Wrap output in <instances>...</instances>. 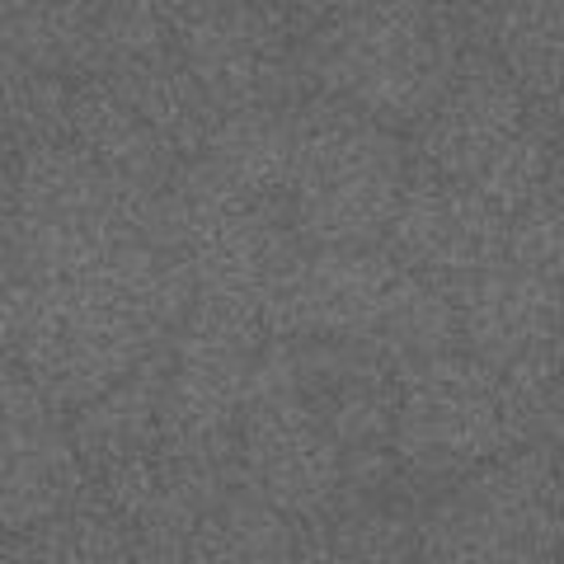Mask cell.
Listing matches in <instances>:
<instances>
[{
  "mask_svg": "<svg viewBox=\"0 0 564 564\" xmlns=\"http://www.w3.org/2000/svg\"><path fill=\"white\" fill-rule=\"evenodd\" d=\"M188 302V269L165 245H141L85 278H10L0 288V352L70 414L165 348Z\"/></svg>",
  "mask_w": 564,
  "mask_h": 564,
  "instance_id": "cell-1",
  "label": "cell"
},
{
  "mask_svg": "<svg viewBox=\"0 0 564 564\" xmlns=\"http://www.w3.org/2000/svg\"><path fill=\"white\" fill-rule=\"evenodd\" d=\"M462 52L443 0H339L296 39V70L306 95L344 104L386 132H414Z\"/></svg>",
  "mask_w": 564,
  "mask_h": 564,
  "instance_id": "cell-2",
  "label": "cell"
},
{
  "mask_svg": "<svg viewBox=\"0 0 564 564\" xmlns=\"http://www.w3.org/2000/svg\"><path fill=\"white\" fill-rule=\"evenodd\" d=\"M141 245H170V198H141L70 141L20 155L0 250L14 278L104 273Z\"/></svg>",
  "mask_w": 564,
  "mask_h": 564,
  "instance_id": "cell-3",
  "label": "cell"
},
{
  "mask_svg": "<svg viewBox=\"0 0 564 564\" xmlns=\"http://www.w3.org/2000/svg\"><path fill=\"white\" fill-rule=\"evenodd\" d=\"M269 339L367 344L395 367L456 348L443 288L404 273L381 250H296L259 311Z\"/></svg>",
  "mask_w": 564,
  "mask_h": 564,
  "instance_id": "cell-4",
  "label": "cell"
},
{
  "mask_svg": "<svg viewBox=\"0 0 564 564\" xmlns=\"http://www.w3.org/2000/svg\"><path fill=\"white\" fill-rule=\"evenodd\" d=\"M410 170L470 188L513 217L555 180V113H541L508 70L466 47L443 95L404 141Z\"/></svg>",
  "mask_w": 564,
  "mask_h": 564,
  "instance_id": "cell-5",
  "label": "cell"
},
{
  "mask_svg": "<svg viewBox=\"0 0 564 564\" xmlns=\"http://www.w3.org/2000/svg\"><path fill=\"white\" fill-rule=\"evenodd\" d=\"M532 443L555 447V423L466 348L400 367L391 423L395 480L443 489Z\"/></svg>",
  "mask_w": 564,
  "mask_h": 564,
  "instance_id": "cell-6",
  "label": "cell"
},
{
  "mask_svg": "<svg viewBox=\"0 0 564 564\" xmlns=\"http://www.w3.org/2000/svg\"><path fill=\"white\" fill-rule=\"evenodd\" d=\"M404 180L410 151L400 132L321 95L292 104L282 207L306 250H377Z\"/></svg>",
  "mask_w": 564,
  "mask_h": 564,
  "instance_id": "cell-7",
  "label": "cell"
},
{
  "mask_svg": "<svg viewBox=\"0 0 564 564\" xmlns=\"http://www.w3.org/2000/svg\"><path fill=\"white\" fill-rule=\"evenodd\" d=\"M419 564H555V447L532 443L433 489L414 522Z\"/></svg>",
  "mask_w": 564,
  "mask_h": 564,
  "instance_id": "cell-8",
  "label": "cell"
},
{
  "mask_svg": "<svg viewBox=\"0 0 564 564\" xmlns=\"http://www.w3.org/2000/svg\"><path fill=\"white\" fill-rule=\"evenodd\" d=\"M236 480L296 527L344 503V452L296 381L288 339H269L236 419Z\"/></svg>",
  "mask_w": 564,
  "mask_h": 564,
  "instance_id": "cell-9",
  "label": "cell"
},
{
  "mask_svg": "<svg viewBox=\"0 0 564 564\" xmlns=\"http://www.w3.org/2000/svg\"><path fill=\"white\" fill-rule=\"evenodd\" d=\"M170 245L188 269L193 302L231 306L254 321L302 250L282 203L221 193L188 170L170 188Z\"/></svg>",
  "mask_w": 564,
  "mask_h": 564,
  "instance_id": "cell-10",
  "label": "cell"
},
{
  "mask_svg": "<svg viewBox=\"0 0 564 564\" xmlns=\"http://www.w3.org/2000/svg\"><path fill=\"white\" fill-rule=\"evenodd\" d=\"M269 334L254 315L188 302L165 344V429L161 447L203 466L236 470V419Z\"/></svg>",
  "mask_w": 564,
  "mask_h": 564,
  "instance_id": "cell-11",
  "label": "cell"
},
{
  "mask_svg": "<svg viewBox=\"0 0 564 564\" xmlns=\"http://www.w3.org/2000/svg\"><path fill=\"white\" fill-rule=\"evenodd\" d=\"M456 348L494 367L536 414L560 423V278L499 259L447 292Z\"/></svg>",
  "mask_w": 564,
  "mask_h": 564,
  "instance_id": "cell-12",
  "label": "cell"
},
{
  "mask_svg": "<svg viewBox=\"0 0 564 564\" xmlns=\"http://www.w3.org/2000/svg\"><path fill=\"white\" fill-rule=\"evenodd\" d=\"M193 85L217 113L288 109L302 99L292 29L250 0H155Z\"/></svg>",
  "mask_w": 564,
  "mask_h": 564,
  "instance_id": "cell-13",
  "label": "cell"
},
{
  "mask_svg": "<svg viewBox=\"0 0 564 564\" xmlns=\"http://www.w3.org/2000/svg\"><path fill=\"white\" fill-rule=\"evenodd\" d=\"M90 80L109 85L141 122H151L180 161L198 155L203 137L217 122V109L174 52L170 24L155 0H95Z\"/></svg>",
  "mask_w": 564,
  "mask_h": 564,
  "instance_id": "cell-14",
  "label": "cell"
},
{
  "mask_svg": "<svg viewBox=\"0 0 564 564\" xmlns=\"http://www.w3.org/2000/svg\"><path fill=\"white\" fill-rule=\"evenodd\" d=\"M85 489L66 414L0 352V536H24Z\"/></svg>",
  "mask_w": 564,
  "mask_h": 564,
  "instance_id": "cell-15",
  "label": "cell"
},
{
  "mask_svg": "<svg viewBox=\"0 0 564 564\" xmlns=\"http://www.w3.org/2000/svg\"><path fill=\"white\" fill-rule=\"evenodd\" d=\"M503 245H508V217L499 207L475 198L470 188L410 170L377 250L395 259L404 273L452 292L470 273L499 263Z\"/></svg>",
  "mask_w": 564,
  "mask_h": 564,
  "instance_id": "cell-16",
  "label": "cell"
},
{
  "mask_svg": "<svg viewBox=\"0 0 564 564\" xmlns=\"http://www.w3.org/2000/svg\"><path fill=\"white\" fill-rule=\"evenodd\" d=\"M236 485V470L203 466L188 456L155 447L132 462H118L85 480V489L109 508L113 518L132 527V536L161 564H180L193 527Z\"/></svg>",
  "mask_w": 564,
  "mask_h": 564,
  "instance_id": "cell-17",
  "label": "cell"
},
{
  "mask_svg": "<svg viewBox=\"0 0 564 564\" xmlns=\"http://www.w3.org/2000/svg\"><path fill=\"white\" fill-rule=\"evenodd\" d=\"M66 141L90 155L109 180L141 193V198H170V188L180 184L184 161L165 147L161 132L151 122H141L109 85L90 76L76 80V90H70Z\"/></svg>",
  "mask_w": 564,
  "mask_h": 564,
  "instance_id": "cell-18",
  "label": "cell"
},
{
  "mask_svg": "<svg viewBox=\"0 0 564 564\" xmlns=\"http://www.w3.org/2000/svg\"><path fill=\"white\" fill-rule=\"evenodd\" d=\"M161 429H165V348H155L118 386L66 414V433L85 480L118 462L155 452L161 447Z\"/></svg>",
  "mask_w": 564,
  "mask_h": 564,
  "instance_id": "cell-19",
  "label": "cell"
},
{
  "mask_svg": "<svg viewBox=\"0 0 564 564\" xmlns=\"http://www.w3.org/2000/svg\"><path fill=\"white\" fill-rule=\"evenodd\" d=\"M292 161V104L288 109H231L217 113L212 132L184 170L221 193L282 203Z\"/></svg>",
  "mask_w": 564,
  "mask_h": 564,
  "instance_id": "cell-20",
  "label": "cell"
},
{
  "mask_svg": "<svg viewBox=\"0 0 564 564\" xmlns=\"http://www.w3.org/2000/svg\"><path fill=\"white\" fill-rule=\"evenodd\" d=\"M296 555L302 527L236 480L198 518L180 564H296Z\"/></svg>",
  "mask_w": 564,
  "mask_h": 564,
  "instance_id": "cell-21",
  "label": "cell"
},
{
  "mask_svg": "<svg viewBox=\"0 0 564 564\" xmlns=\"http://www.w3.org/2000/svg\"><path fill=\"white\" fill-rule=\"evenodd\" d=\"M0 57L85 80L95 57V0H0Z\"/></svg>",
  "mask_w": 564,
  "mask_h": 564,
  "instance_id": "cell-22",
  "label": "cell"
},
{
  "mask_svg": "<svg viewBox=\"0 0 564 564\" xmlns=\"http://www.w3.org/2000/svg\"><path fill=\"white\" fill-rule=\"evenodd\" d=\"M296 564H419L414 518L386 499H344L302 527Z\"/></svg>",
  "mask_w": 564,
  "mask_h": 564,
  "instance_id": "cell-23",
  "label": "cell"
},
{
  "mask_svg": "<svg viewBox=\"0 0 564 564\" xmlns=\"http://www.w3.org/2000/svg\"><path fill=\"white\" fill-rule=\"evenodd\" d=\"M24 536L39 564H161L90 489H80L76 503H66L57 518L39 522Z\"/></svg>",
  "mask_w": 564,
  "mask_h": 564,
  "instance_id": "cell-24",
  "label": "cell"
},
{
  "mask_svg": "<svg viewBox=\"0 0 564 564\" xmlns=\"http://www.w3.org/2000/svg\"><path fill=\"white\" fill-rule=\"evenodd\" d=\"M70 90H76V80L0 57V132L14 141V151L24 155L33 147H47V141H66Z\"/></svg>",
  "mask_w": 564,
  "mask_h": 564,
  "instance_id": "cell-25",
  "label": "cell"
},
{
  "mask_svg": "<svg viewBox=\"0 0 564 564\" xmlns=\"http://www.w3.org/2000/svg\"><path fill=\"white\" fill-rule=\"evenodd\" d=\"M560 254H564V226H560V184L536 193L527 207L508 217V245L503 259L522 263V269L560 278Z\"/></svg>",
  "mask_w": 564,
  "mask_h": 564,
  "instance_id": "cell-26",
  "label": "cell"
},
{
  "mask_svg": "<svg viewBox=\"0 0 564 564\" xmlns=\"http://www.w3.org/2000/svg\"><path fill=\"white\" fill-rule=\"evenodd\" d=\"M14 165H20V151L14 141L0 132V231H6V212H10V184H14Z\"/></svg>",
  "mask_w": 564,
  "mask_h": 564,
  "instance_id": "cell-27",
  "label": "cell"
},
{
  "mask_svg": "<svg viewBox=\"0 0 564 564\" xmlns=\"http://www.w3.org/2000/svg\"><path fill=\"white\" fill-rule=\"evenodd\" d=\"M334 6H339V0H296V14H292V33L296 39H302V33L321 20V14H329Z\"/></svg>",
  "mask_w": 564,
  "mask_h": 564,
  "instance_id": "cell-28",
  "label": "cell"
},
{
  "mask_svg": "<svg viewBox=\"0 0 564 564\" xmlns=\"http://www.w3.org/2000/svg\"><path fill=\"white\" fill-rule=\"evenodd\" d=\"M250 6H259L263 14H273V20H282V24H288V29H292V14H296V0H250ZM292 39H296V33H292Z\"/></svg>",
  "mask_w": 564,
  "mask_h": 564,
  "instance_id": "cell-29",
  "label": "cell"
},
{
  "mask_svg": "<svg viewBox=\"0 0 564 564\" xmlns=\"http://www.w3.org/2000/svg\"><path fill=\"white\" fill-rule=\"evenodd\" d=\"M10 278H14V273H10V263H6V250H0V288H6Z\"/></svg>",
  "mask_w": 564,
  "mask_h": 564,
  "instance_id": "cell-30",
  "label": "cell"
}]
</instances>
